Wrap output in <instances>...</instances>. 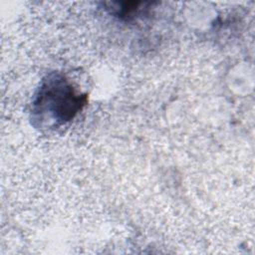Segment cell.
I'll return each instance as SVG.
<instances>
[{"mask_svg":"<svg viewBox=\"0 0 255 255\" xmlns=\"http://www.w3.org/2000/svg\"><path fill=\"white\" fill-rule=\"evenodd\" d=\"M84 103V98L76 95L63 78L55 77L42 86L35 105L40 106V112L50 113L53 120L66 122L78 113Z\"/></svg>","mask_w":255,"mask_h":255,"instance_id":"cell-1","label":"cell"}]
</instances>
